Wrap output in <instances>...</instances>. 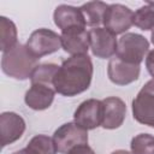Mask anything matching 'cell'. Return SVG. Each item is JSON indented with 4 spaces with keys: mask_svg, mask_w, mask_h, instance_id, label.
Instances as JSON below:
<instances>
[{
    "mask_svg": "<svg viewBox=\"0 0 154 154\" xmlns=\"http://www.w3.org/2000/svg\"><path fill=\"white\" fill-rule=\"evenodd\" d=\"M61 47L71 55L87 54L90 48L89 31L85 28H71L61 31Z\"/></svg>",
    "mask_w": 154,
    "mask_h": 154,
    "instance_id": "7c38bea8",
    "label": "cell"
},
{
    "mask_svg": "<svg viewBox=\"0 0 154 154\" xmlns=\"http://www.w3.org/2000/svg\"><path fill=\"white\" fill-rule=\"evenodd\" d=\"M53 141L60 154H67L77 146L88 144V131L75 122L65 123L54 131Z\"/></svg>",
    "mask_w": 154,
    "mask_h": 154,
    "instance_id": "5b68a950",
    "label": "cell"
},
{
    "mask_svg": "<svg viewBox=\"0 0 154 154\" xmlns=\"http://www.w3.org/2000/svg\"><path fill=\"white\" fill-rule=\"evenodd\" d=\"M141 72L140 65L129 64L120 60L118 57H113L108 61L107 75L112 83L117 85H128L138 79Z\"/></svg>",
    "mask_w": 154,
    "mask_h": 154,
    "instance_id": "30bf717a",
    "label": "cell"
},
{
    "mask_svg": "<svg viewBox=\"0 0 154 154\" xmlns=\"http://www.w3.org/2000/svg\"><path fill=\"white\" fill-rule=\"evenodd\" d=\"M93 72V63L88 54L71 55L59 66L53 79L54 89L60 95L76 96L90 87Z\"/></svg>",
    "mask_w": 154,
    "mask_h": 154,
    "instance_id": "6da1fadb",
    "label": "cell"
},
{
    "mask_svg": "<svg viewBox=\"0 0 154 154\" xmlns=\"http://www.w3.org/2000/svg\"><path fill=\"white\" fill-rule=\"evenodd\" d=\"M132 154H154V136L150 134H138L130 143Z\"/></svg>",
    "mask_w": 154,
    "mask_h": 154,
    "instance_id": "44dd1931",
    "label": "cell"
},
{
    "mask_svg": "<svg viewBox=\"0 0 154 154\" xmlns=\"http://www.w3.org/2000/svg\"><path fill=\"white\" fill-rule=\"evenodd\" d=\"M54 24L61 30L71 28H85V19L79 7L70 5H59L53 13Z\"/></svg>",
    "mask_w": 154,
    "mask_h": 154,
    "instance_id": "5bb4252c",
    "label": "cell"
},
{
    "mask_svg": "<svg viewBox=\"0 0 154 154\" xmlns=\"http://www.w3.org/2000/svg\"><path fill=\"white\" fill-rule=\"evenodd\" d=\"M111 154H132V153H131V152H128V150H125V149H117V150L112 152Z\"/></svg>",
    "mask_w": 154,
    "mask_h": 154,
    "instance_id": "cb8c5ba5",
    "label": "cell"
},
{
    "mask_svg": "<svg viewBox=\"0 0 154 154\" xmlns=\"http://www.w3.org/2000/svg\"><path fill=\"white\" fill-rule=\"evenodd\" d=\"M103 120V103L102 100L88 99L79 103L73 113V122L81 128L94 130L102 125Z\"/></svg>",
    "mask_w": 154,
    "mask_h": 154,
    "instance_id": "52a82bcc",
    "label": "cell"
},
{
    "mask_svg": "<svg viewBox=\"0 0 154 154\" xmlns=\"http://www.w3.org/2000/svg\"><path fill=\"white\" fill-rule=\"evenodd\" d=\"M132 116L140 124L154 128V78L149 79L131 103Z\"/></svg>",
    "mask_w": 154,
    "mask_h": 154,
    "instance_id": "277c9868",
    "label": "cell"
},
{
    "mask_svg": "<svg viewBox=\"0 0 154 154\" xmlns=\"http://www.w3.org/2000/svg\"><path fill=\"white\" fill-rule=\"evenodd\" d=\"M103 25L114 35L123 34L134 25V12L125 5L111 4L105 13Z\"/></svg>",
    "mask_w": 154,
    "mask_h": 154,
    "instance_id": "9c48e42d",
    "label": "cell"
},
{
    "mask_svg": "<svg viewBox=\"0 0 154 154\" xmlns=\"http://www.w3.org/2000/svg\"><path fill=\"white\" fill-rule=\"evenodd\" d=\"M58 70H59V66L53 63L38 64L30 76V82L31 84H43V85L54 88L53 79Z\"/></svg>",
    "mask_w": 154,
    "mask_h": 154,
    "instance_id": "ac0fdd59",
    "label": "cell"
},
{
    "mask_svg": "<svg viewBox=\"0 0 154 154\" xmlns=\"http://www.w3.org/2000/svg\"><path fill=\"white\" fill-rule=\"evenodd\" d=\"M149 49L148 40L136 32H125L119 40L117 45L116 57L120 60L140 65Z\"/></svg>",
    "mask_w": 154,
    "mask_h": 154,
    "instance_id": "3957f363",
    "label": "cell"
},
{
    "mask_svg": "<svg viewBox=\"0 0 154 154\" xmlns=\"http://www.w3.org/2000/svg\"><path fill=\"white\" fill-rule=\"evenodd\" d=\"M17 26L16 24L1 16L0 17V49L2 51V53L12 49L16 45H17Z\"/></svg>",
    "mask_w": 154,
    "mask_h": 154,
    "instance_id": "e0dca14e",
    "label": "cell"
},
{
    "mask_svg": "<svg viewBox=\"0 0 154 154\" xmlns=\"http://www.w3.org/2000/svg\"><path fill=\"white\" fill-rule=\"evenodd\" d=\"M26 150L30 154H57V147L53 137L47 135H36L26 144Z\"/></svg>",
    "mask_w": 154,
    "mask_h": 154,
    "instance_id": "d6986e66",
    "label": "cell"
},
{
    "mask_svg": "<svg viewBox=\"0 0 154 154\" xmlns=\"http://www.w3.org/2000/svg\"><path fill=\"white\" fill-rule=\"evenodd\" d=\"M24 119L14 112H2L0 114V135L1 146L6 147L18 141L25 131Z\"/></svg>",
    "mask_w": 154,
    "mask_h": 154,
    "instance_id": "8fae6325",
    "label": "cell"
},
{
    "mask_svg": "<svg viewBox=\"0 0 154 154\" xmlns=\"http://www.w3.org/2000/svg\"><path fill=\"white\" fill-rule=\"evenodd\" d=\"M25 46L36 59H40L60 49L61 37L53 30L41 28L31 32Z\"/></svg>",
    "mask_w": 154,
    "mask_h": 154,
    "instance_id": "8992f818",
    "label": "cell"
},
{
    "mask_svg": "<svg viewBox=\"0 0 154 154\" xmlns=\"http://www.w3.org/2000/svg\"><path fill=\"white\" fill-rule=\"evenodd\" d=\"M79 8L84 16L85 24L88 26L99 28L100 24H103V17L108 8V4L103 1H89L83 4Z\"/></svg>",
    "mask_w": 154,
    "mask_h": 154,
    "instance_id": "2e32d148",
    "label": "cell"
},
{
    "mask_svg": "<svg viewBox=\"0 0 154 154\" xmlns=\"http://www.w3.org/2000/svg\"><path fill=\"white\" fill-rule=\"evenodd\" d=\"M146 67L149 75L154 78V49L149 51L146 57Z\"/></svg>",
    "mask_w": 154,
    "mask_h": 154,
    "instance_id": "603a6c76",
    "label": "cell"
},
{
    "mask_svg": "<svg viewBox=\"0 0 154 154\" xmlns=\"http://www.w3.org/2000/svg\"><path fill=\"white\" fill-rule=\"evenodd\" d=\"M150 38H152V43L154 45V30L152 31V35H150Z\"/></svg>",
    "mask_w": 154,
    "mask_h": 154,
    "instance_id": "484cf974",
    "label": "cell"
},
{
    "mask_svg": "<svg viewBox=\"0 0 154 154\" xmlns=\"http://www.w3.org/2000/svg\"><path fill=\"white\" fill-rule=\"evenodd\" d=\"M67 154H95V152L88 144H81V146H77L73 149H71Z\"/></svg>",
    "mask_w": 154,
    "mask_h": 154,
    "instance_id": "7402d4cb",
    "label": "cell"
},
{
    "mask_svg": "<svg viewBox=\"0 0 154 154\" xmlns=\"http://www.w3.org/2000/svg\"><path fill=\"white\" fill-rule=\"evenodd\" d=\"M103 103V120L102 128L107 130L118 129L123 125L126 116L125 102L117 96H109L102 100Z\"/></svg>",
    "mask_w": 154,
    "mask_h": 154,
    "instance_id": "4fadbf2b",
    "label": "cell"
},
{
    "mask_svg": "<svg viewBox=\"0 0 154 154\" xmlns=\"http://www.w3.org/2000/svg\"><path fill=\"white\" fill-rule=\"evenodd\" d=\"M12 154H30V153L26 150V148H23V149H19V150H17V152H14Z\"/></svg>",
    "mask_w": 154,
    "mask_h": 154,
    "instance_id": "d4e9b609",
    "label": "cell"
},
{
    "mask_svg": "<svg viewBox=\"0 0 154 154\" xmlns=\"http://www.w3.org/2000/svg\"><path fill=\"white\" fill-rule=\"evenodd\" d=\"M55 89L43 84H31L24 96L26 106L35 111L47 109L54 100Z\"/></svg>",
    "mask_w": 154,
    "mask_h": 154,
    "instance_id": "9a60e30c",
    "label": "cell"
},
{
    "mask_svg": "<svg viewBox=\"0 0 154 154\" xmlns=\"http://www.w3.org/2000/svg\"><path fill=\"white\" fill-rule=\"evenodd\" d=\"M37 61L38 59L28 51L25 45L17 43L12 49L2 53L1 69L5 75L24 81L30 78L32 71L37 66Z\"/></svg>",
    "mask_w": 154,
    "mask_h": 154,
    "instance_id": "7a4b0ae2",
    "label": "cell"
},
{
    "mask_svg": "<svg viewBox=\"0 0 154 154\" xmlns=\"http://www.w3.org/2000/svg\"><path fill=\"white\" fill-rule=\"evenodd\" d=\"M134 25L143 31L154 30V2H147L134 12Z\"/></svg>",
    "mask_w": 154,
    "mask_h": 154,
    "instance_id": "ffe728a7",
    "label": "cell"
},
{
    "mask_svg": "<svg viewBox=\"0 0 154 154\" xmlns=\"http://www.w3.org/2000/svg\"><path fill=\"white\" fill-rule=\"evenodd\" d=\"M89 45L93 55L100 59H108L116 54L118 40L113 32L99 26L89 30Z\"/></svg>",
    "mask_w": 154,
    "mask_h": 154,
    "instance_id": "ba28073f",
    "label": "cell"
}]
</instances>
